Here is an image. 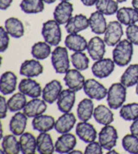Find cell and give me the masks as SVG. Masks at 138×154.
Instances as JSON below:
<instances>
[{"instance_id": "obj_1", "label": "cell", "mask_w": 138, "mask_h": 154, "mask_svg": "<svg viewBox=\"0 0 138 154\" xmlns=\"http://www.w3.org/2000/svg\"><path fill=\"white\" fill-rule=\"evenodd\" d=\"M133 45L134 44L128 39H124L115 46L112 51V57L116 65L124 67L130 63L134 52Z\"/></svg>"}, {"instance_id": "obj_2", "label": "cell", "mask_w": 138, "mask_h": 154, "mask_svg": "<svg viewBox=\"0 0 138 154\" xmlns=\"http://www.w3.org/2000/svg\"><path fill=\"white\" fill-rule=\"evenodd\" d=\"M127 96V88L121 82H116L110 86L107 93V103L111 109L117 110L124 106Z\"/></svg>"}, {"instance_id": "obj_3", "label": "cell", "mask_w": 138, "mask_h": 154, "mask_svg": "<svg viewBox=\"0 0 138 154\" xmlns=\"http://www.w3.org/2000/svg\"><path fill=\"white\" fill-rule=\"evenodd\" d=\"M51 63L57 74H66L70 69V60L68 48L56 46L51 54Z\"/></svg>"}, {"instance_id": "obj_4", "label": "cell", "mask_w": 138, "mask_h": 154, "mask_svg": "<svg viewBox=\"0 0 138 154\" xmlns=\"http://www.w3.org/2000/svg\"><path fill=\"white\" fill-rule=\"evenodd\" d=\"M61 24L55 21V19L48 20L43 23L41 28V35L43 39L51 46H58L59 43L62 42V29Z\"/></svg>"}, {"instance_id": "obj_5", "label": "cell", "mask_w": 138, "mask_h": 154, "mask_svg": "<svg viewBox=\"0 0 138 154\" xmlns=\"http://www.w3.org/2000/svg\"><path fill=\"white\" fill-rule=\"evenodd\" d=\"M83 90L89 98L96 100H101L104 99L107 96L108 93V89L95 79L86 80Z\"/></svg>"}, {"instance_id": "obj_6", "label": "cell", "mask_w": 138, "mask_h": 154, "mask_svg": "<svg viewBox=\"0 0 138 154\" xmlns=\"http://www.w3.org/2000/svg\"><path fill=\"white\" fill-rule=\"evenodd\" d=\"M118 133L117 129L111 125H106L98 133V141L104 150H111L117 145Z\"/></svg>"}, {"instance_id": "obj_7", "label": "cell", "mask_w": 138, "mask_h": 154, "mask_svg": "<svg viewBox=\"0 0 138 154\" xmlns=\"http://www.w3.org/2000/svg\"><path fill=\"white\" fill-rule=\"evenodd\" d=\"M104 42L110 47H115L121 41L124 35L123 24L118 21H111L108 23L104 32Z\"/></svg>"}, {"instance_id": "obj_8", "label": "cell", "mask_w": 138, "mask_h": 154, "mask_svg": "<svg viewBox=\"0 0 138 154\" xmlns=\"http://www.w3.org/2000/svg\"><path fill=\"white\" fill-rule=\"evenodd\" d=\"M115 65L113 59L110 58H102L98 61H95L92 66V72L94 76L99 79H103L110 76L115 69Z\"/></svg>"}, {"instance_id": "obj_9", "label": "cell", "mask_w": 138, "mask_h": 154, "mask_svg": "<svg viewBox=\"0 0 138 154\" xmlns=\"http://www.w3.org/2000/svg\"><path fill=\"white\" fill-rule=\"evenodd\" d=\"M74 5L70 1H61L54 11V19L60 24H66L73 17Z\"/></svg>"}, {"instance_id": "obj_10", "label": "cell", "mask_w": 138, "mask_h": 154, "mask_svg": "<svg viewBox=\"0 0 138 154\" xmlns=\"http://www.w3.org/2000/svg\"><path fill=\"white\" fill-rule=\"evenodd\" d=\"M62 90V83L58 80H53L42 88L41 96L48 104H53L58 100Z\"/></svg>"}, {"instance_id": "obj_11", "label": "cell", "mask_w": 138, "mask_h": 154, "mask_svg": "<svg viewBox=\"0 0 138 154\" xmlns=\"http://www.w3.org/2000/svg\"><path fill=\"white\" fill-rule=\"evenodd\" d=\"M19 92L30 98H39L42 94L41 85L31 78L22 79L18 85Z\"/></svg>"}, {"instance_id": "obj_12", "label": "cell", "mask_w": 138, "mask_h": 154, "mask_svg": "<svg viewBox=\"0 0 138 154\" xmlns=\"http://www.w3.org/2000/svg\"><path fill=\"white\" fill-rule=\"evenodd\" d=\"M64 82L68 88L74 91L78 92L84 88L86 80H85V76L81 74V72L75 69H69L65 74Z\"/></svg>"}, {"instance_id": "obj_13", "label": "cell", "mask_w": 138, "mask_h": 154, "mask_svg": "<svg viewBox=\"0 0 138 154\" xmlns=\"http://www.w3.org/2000/svg\"><path fill=\"white\" fill-rule=\"evenodd\" d=\"M77 145L76 137L70 133L62 134L55 142V152L58 153H69Z\"/></svg>"}, {"instance_id": "obj_14", "label": "cell", "mask_w": 138, "mask_h": 154, "mask_svg": "<svg viewBox=\"0 0 138 154\" xmlns=\"http://www.w3.org/2000/svg\"><path fill=\"white\" fill-rule=\"evenodd\" d=\"M89 27V18L86 15L77 14L72 17L66 23V30L68 34H77Z\"/></svg>"}, {"instance_id": "obj_15", "label": "cell", "mask_w": 138, "mask_h": 154, "mask_svg": "<svg viewBox=\"0 0 138 154\" xmlns=\"http://www.w3.org/2000/svg\"><path fill=\"white\" fill-rule=\"evenodd\" d=\"M76 135L87 144L95 141L98 136L95 127L87 121H80L76 125Z\"/></svg>"}, {"instance_id": "obj_16", "label": "cell", "mask_w": 138, "mask_h": 154, "mask_svg": "<svg viewBox=\"0 0 138 154\" xmlns=\"http://www.w3.org/2000/svg\"><path fill=\"white\" fill-rule=\"evenodd\" d=\"M76 94L75 91L72 89H63L57 100L58 109L63 113L72 111L75 103Z\"/></svg>"}, {"instance_id": "obj_17", "label": "cell", "mask_w": 138, "mask_h": 154, "mask_svg": "<svg viewBox=\"0 0 138 154\" xmlns=\"http://www.w3.org/2000/svg\"><path fill=\"white\" fill-rule=\"evenodd\" d=\"M105 45L106 43L101 37L94 36L92 37L87 45V51L90 57L93 61H98L104 58L105 54Z\"/></svg>"}, {"instance_id": "obj_18", "label": "cell", "mask_w": 138, "mask_h": 154, "mask_svg": "<svg viewBox=\"0 0 138 154\" xmlns=\"http://www.w3.org/2000/svg\"><path fill=\"white\" fill-rule=\"evenodd\" d=\"M43 72V66L36 59L26 60L21 64L20 75L28 78L39 76Z\"/></svg>"}, {"instance_id": "obj_19", "label": "cell", "mask_w": 138, "mask_h": 154, "mask_svg": "<svg viewBox=\"0 0 138 154\" xmlns=\"http://www.w3.org/2000/svg\"><path fill=\"white\" fill-rule=\"evenodd\" d=\"M47 104L48 103L43 99L34 98L28 101L22 110L28 118H34L45 112L47 110Z\"/></svg>"}, {"instance_id": "obj_20", "label": "cell", "mask_w": 138, "mask_h": 154, "mask_svg": "<svg viewBox=\"0 0 138 154\" xmlns=\"http://www.w3.org/2000/svg\"><path fill=\"white\" fill-rule=\"evenodd\" d=\"M76 124V117L73 112H65L55 121V131L60 134L69 133Z\"/></svg>"}, {"instance_id": "obj_21", "label": "cell", "mask_w": 138, "mask_h": 154, "mask_svg": "<svg viewBox=\"0 0 138 154\" xmlns=\"http://www.w3.org/2000/svg\"><path fill=\"white\" fill-rule=\"evenodd\" d=\"M17 84V76L11 71L4 72L0 79V91L2 94L8 95L14 93Z\"/></svg>"}, {"instance_id": "obj_22", "label": "cell", "mask_w": 138, "mask_h": 154, "mask_svg": "<svg viewBox=\"0 0 138 154\" xmlns=\"http://www.w3.org/2000/svg\"><path fill=\"white\" fill-rule=\"evenodd\" d=\"M55 118L51 115L41 114L34 117L32 120V126L39 133H48L55 128Z\"/></svg>"}, {"instance_id": "obj_23", "label": "cell", "mask_w": 138, "mask_h": 154, "mask_svg": "<svg viewBox=\"0 0 138 154\" xmlns=\"http://www.w3.org/2000/svg\"><path fill=\"white\" fill-rule=\"evenodd\" d=\"M28 116L24 112H16L10 120V131L16 136H21L27 126Z\"/></svg>"}, {"instance_id": "obj_24", "label": "cell", "mask_w": 138, "mask_h": 154, "mask_svg": "<svg viewBox=\"0 0 138 154\" xmlns=\"http://www.w3.org/2000/svg\"><path fill=\"white\" fill-rule=\"evenodd\" d=\"M108 23H106V19L104 15L99 11L92 12L89 17V27L91 30L96 35H102L104 34Z\"/></svg>"}, {"instance_id": "obj_25", "label": "cell", "mask_w": 138, "mask_h": 154, "mask_svg": "<svg viewBox=\"0 0 138 154\" xmlns=\"http://www.w3.org/2000/svg\"><path fill=\"white\" fill-rule=\"evenodd\" d=\"M117 21L123 25L129 26L138 22V11L134 7H122L117 12Z\"/></svg>"}, {"instance_id": "obj_26", "label": "cell", "mask_w": 138, "mask_h": 154, "mask_svg": "<svg viewBox=\"0 0 138 154\" xmlns=\"http://www.w3.org/2000/svg\"><path fill=\"white\" fill-rule=\"evenodd\" d=\"M65 45L69 50L79 52L85 51L86 49H87L88 42L83 35H79L78 33L69 34L65 39Z\"/></svg>"}, {"instance_id": "obj_27", "label": "cell", "mask_w": 138, "mask_h": 154, "mask_svg": "<svg viewBox=\"0 0 138 154\" xmlns=\"http://www.w3.org/2000/svg\"><path fill=\"white\" fill-rule=\"evenodd\" d=\"M94 109L92 99H83L77 106V117L80 121H88L93 116Z\"/></svg>"}, {"instance_id": "obj_28", "label": "cell", "mask_w": 138, "mask_h": 154, "mask_svg": "<svg viewBox=\"0 0 138 154\" xmlns=\"http://www.w3.org/2000/svg\"><path fill=\"white\" fill-rule=\"evenodd\" d=\"M110 109V107L104 105L98 106L93 112V117L97 123L104 126L111 124L114 121V113Z\"/></svg>"}, {"instance_id": "obj_29", "label": "cell", "mask_w": 138, "mask_h": 154, "mask_svg": "<svg viewBox=\"0 0 138 154\" xmlns=\"http://www.w3.org/2000/svg\"><path fill=\"white\" fill-rule=\"evenodd\" d=\"M37 151L41 154H53L55 146L53 143L51 135L48 133H40L36 138Z\"/></svg>"}, {"instance_id": "obj_30", "label": "cell", "mask_w": 138, "mask_h": 154, "mask_svg": "<svg viewBox=\"0 0 138 154\" xmlns=\"http://www.w3.org/2000/svg\"><path fill=\"white\" fill-rule=\"evenodd\" d=\"M4 28L9 35L13 38H21L24 35V25L16 17H9L4 22Z\"/></svg>"}, {"instance_id": "obj_31", "label": "cell", "mask_w": 138, "mask_h": 154, "mask_svg": "<svg viewBox=\"0 0 138 154\" xmlns=\"http://www.w3.org/2000/svg\"><path fill=\"white\" fill-rule=\"evenodd\" d=\"M21 152L23 154H34L37 150L36 138L31 133H23L19 139Z\"/></svg>"}, {"instance_id": "obj_32", "label": "cell", "mask_w": 138, "mask_h": 154, "mask_svg": "<svg viewBox=\"0 0 138 154\" xmlns=\"http://www.w3.org/2000/svg\"><path fill=\"white\" fill-rule=\"evenodd\" d=\"M2 149L0 151L1 153L6 154H18L21 152L19 140H16V135L8 134L3 137L2 140Z\"/></svg>"}, {"instance_id": "obj_33", "label": "cell", "mask_w": 138, "mask_h": 154, "mask_svg": "<svg viewBox=\"0 0 138 154\" xmlns=\"http://www.w3.org/2000/svg\"><path fill=\"white\" fill-rule=\"evenodd\" d=\"M120 82L127 88L137 84L138 64H131L125 69L120 78Z\"/></svg>"}, {"instance_id": "obj_34", "label": "cell", "mask_w": 138, "mask_h": 154, "mask_svg": "<svg viewBox=\"0 0 138 154\" xmlns=\"http://www.w3.org/2000/svg\"><path fill=\"white\" fill-rule=\"evenodd\" d=\"M21 10L26 14H37L44 11L43 0H22Z\"/></svg>"}, {"instance_id": "obj_35", "label": "cell", "mask_w": 138, "mask_h": 154, "mask_svg": "<svg viewBox=\"0 0 138 154\" xmlns=\"http://www.w3.org/2000/svg\"><path fill=\"white\" fill-rule=\"evenodd\" d=\"M118 4L117 0H98L95 6L97 11L104 16H111L117 14L119 10Z\"/></svg>"}, {"instance_id": "obj_36", "label": "cell", "mask_w": 138, "mask_h": 154, "mask_svg": "<svg viewBox=\"0 0 138 154\" xmlns=\"http://www.w3.org/2000/svg\"><path fill=\"white\" fill-rule=\"evenodd\" d=\"M51 54V45L46 42H35L31 48V55L36 60H45Z\"/></svg>"}, {"instance_id": "obj_37", "label": "cell", "mask_w": 138, "mask_h": 154, "mask_svg": "<svg viewBox=\"0 0 138 154\" xmlns=\"http://www.w3.org/2000/svg\"><path fill=\"white\" fill-rule=\"evenodd\" d=\"M7 102H8V106H9V111L16 112L23 109L28 101L26 95L19 92V93L14 94L8 100Z\"/></svg>"}, {"instance_id": "obj_38", "label": "cell", "mask_w": 138, "mask_h": 154, "mask_svg": "<svg viewBox=\"0 0 138 154\" xmlns=\"http://www.w3.org/2000/svg\"><path fill=\"white\" fill-rule=\"evenodd\" d=\"M119 115L126 121H133L138 119V103L133 102L124 105L120 108Z\"/></svg>"}, {"instance_id": "obj_39", "label": "cell", "mask_w": 138, "mask_h": 154, "mask_svg": "<svg viewBox=\"0 0 138 154\" xmlns=\"http://www.w3.org/2000/svg\"><path fill=\"white\" fill-rule=\"evenodd\" d=\"M71 63H73L76 69L80 71L86 70L89 68V58L84 53V51L74 52L71 56Z\"/></svg>"}, {"instance_id": "obj_40", "label": "cell", "mask_w": 138, "mask_h": 154, "mask_svg": "<svg viewBox=\"0 0 138 154\" xmlns=\"http://www.w3.org/2000/svg\"><path fill=\"white\" fill-rule=\"evenodd\" d=\"M122 146L124 151L130 154H138V136L126 134L122 140Z\"/></svg>"}, {"instance_id": "obj_41", "label": "cell", "mask_w": 138, "mask_h": 154, "mask_svg": "<svg viewBox=\"0 0 138 154\" xmlns=\"http://www.w3.org/2000/svg\"><path fill=\"white\" fill-rule=\"evenodd\" d=\"M126 36L127 39L131 42L134 45L138 46V25L131 24L126 28Z\"/></svg>"}, {"instance_id": "obj_42", "label": "cell", "mask_w": 138, "mask_h": 154, "mask_svg": "<svg viewBox=\"0 0 138 154\" xmlns=\"http://www.w3.org/2000/svg\"><path fill=\"white\" fill-rule=\"evenodd\" d=\"M10 35L4 27L0 28V52L4 53L9 47Z\"/></svg>"}, {"instance_id": "obj_43", "label": "cell", "mask_w": 138, "mask_h": 154, "mask_svg": "<svg viewBox=\"0 0 138 154\" xmlns=\"http://www.w3.org/2000/svg\"><path fill=\"white\" fill-rule=\"evenodd\" d=\"M103 147L100 145L99 141H93L88 143L87 146L85 149L86 154H102L103 153Z\"/></svg>"}, {"instance_id": "obj_44", "label": "cell", "mask_w": 138, "mask_h": 154, "mask_svg": "<svg viewBox=\"0 0 138 154\" xmlns=\"http://www.w3.org/2000/svg\"><path fill=\"white\" fill-rule=\"evenodd\" d=\"M9 110L8 102L4 95L0 96V118L3 119L7 116V112Z\"/></svg>"}, {"instance_id": "obj_45", "label": "cell", "mask_w": 138, "mask_h": 154, "mask_svg": "<svg viewBox=\"0 0 138 154\" xmlns=\"http://www.w3.org/2000/svg\"><path fill=\"white\" fill-rule=\"evenodd\" d=\"M13 0H0V9L2 11H5L12 4Z\"/></svg>"}, {"instance_id": "obj_46", "label": "cell", "mask_w": 138, "mask_h": 154, "mask_svg": "<svg viewBox=\"0 0 138 154\" xmlns=\"http://www.w3.org/2000/svg\"><path fill=\"white\" fill-rule=\"evenodd\" d=\"M130 130L132 134L138 136V119L133 120L130 127Z\"/></svg>"}, {"instance_id": "obj_47", "label": "cell", "mask_w": 138, "mask_h": 154, "mask_svg": "<svg viewBox=\"0 0 138 154\" xmlns=\"http://www.w3.org/2000/svg\"><path fill=\"white\" fill-rule=\"evenodd\" d=\"M80 1L84 5H86L87 7H91V6H93L96 5L98 0H80Z\"/></svg>"}, {"instance_id": "obj_48", "label": "cell", "mask_w": 138, "mask_h": 154, "mask_svg": "<svg viewBox=\"0 0 138 154\" xmlns=\"http://www.w3.org/2000/svg\"><path fill=\"white\" fill-rule=\"evenodd\" d=\"M132 7H134L138 11V0H132Z\"/></svg>"}, {"instance_id": "obj_49", "label": "cell", "mask_w": 138, "mask_h": 154, "mask_svg": "<svg viewBox=\"0 0 138 154\" xmlns=\"http://www.w3.org/2000/svg\"><path fill=\"white\" fill-rule=\"evenodd\" d=\"M56 0H43V2L44 3H46V4H48V5H51V4H54Z\"/></svg>"}, {"instance_id": "obj_50", "label": "cell", "mask_w": 138, "mask_h": 154, "mask_svg": "<svg viewBox=\"0 0 138 154\" xmlns=\"http://www.w3.org/2000/svg\"><path fill=\"white\" fill-rule=\"evenodd\" d=\"M69 153H82V152L81 151H80V150H73L72 152H70Z\"/></svg>"}, {"instance_id": "obj_51", "label": "cell", "mask_w": 138, "mask_h": 154, "mask_svg": "<svg viewBox=\"0 0 138 154\" xmlns=\"http://www.w3.org/2000/svg\"><path fill=\"white\" fill-rule=\"evenodd\" d=\"M113 153H118L117 151H115V150H113V149H111V150H109L108 151V152L107 154H113Z\"/></svg>"}, {"instance_id": "obj_52", "label": "cell", "mask_w": 138, "mask_h": 154, "mask_svg": "<svg viewBox=\"0 0 138 154\" xmlns=\"http://www.w3.org/2000/svg\"><path fill=\"white\" fill-rule=\"evenodd\" d=\"M117 1L118 3H124V2H126L127 0H117Z\"/></svg>"}, {"instance_id": "obj_53", "label": "cell", "mask_w": 138, "mask_h": 154, "mask_svg": "<svg viewBox=\"0 0 138 154\" xmlns=\"http://www.w3.org/2000/svg\"><path fill=\"white\" fill-rule=\"evenodd\" d=\"M136 94L138 95V82L137 84H136Z\"/></svg>"}, {"instance_id": "obj_54", "label": "cell", "mask_w": 138, "mask_h": 154, "mask_svg": "<svg viewBox=\"0 0 138 154\" xmlns=\"http://www.w3.org/2000/svg\"><path fill=\"white\" fill-rule=\"evenodd\" d=\"M61 1H70V0H61Z\"/></svg>"}]
</instances>
